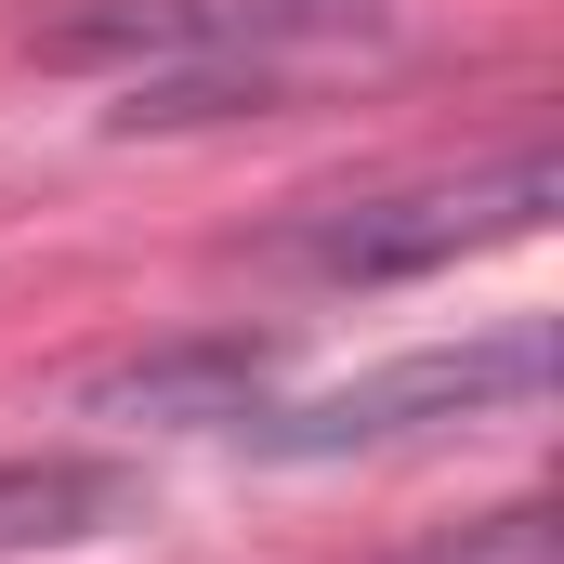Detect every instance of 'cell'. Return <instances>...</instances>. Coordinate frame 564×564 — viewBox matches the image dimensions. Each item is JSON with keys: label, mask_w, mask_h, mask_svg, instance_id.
<instances>
[{"label": "cell", "mask_w": 564, "mask_h": 564, "mask_svg": "<svg viewBox=\"0 0 564 564\" xmlns=\"http://www.w3.org/2000/svg\"><path fill=\"white\" fill-rule=\"evenodd\" d=\"M263 381H276V341H250V328H210V341H171V355H144L119 381H93V408L106 421H250L263 408Z\"/></svg>", "instance_id": "4"}, {"label": "cell", "mask_w": 564, "mask_h": 564, "mask_svg": "<svg viewBox=\"0 0 564 564\" xmlns=\"http://www.w3.org/2000/svg\"><path fill=\"white\" fill-rule=\"evenodd\" d=\"M132 512H144V486L119 459H0V552H79Z\"/></svg>", "instance_id": "5"}, {"label": "cell", "mask_w": 564, "mask_h": 564, "mask_svg": "<svg viewBox=\"0 0 564 564\" xmlns=\"http://www.w3.org/2000/svg\"><path fill=\"white\" fill-rule=\"evenodd\" d=\"M539 394H552V328L512 315V328L394 355V368H368V381H328V394H302V408H250L237 446H250V459H368V446H421V433H459V421H525Z\"/></svg>", "instance_id": "1"}, {"label": "cell", "mask_w": 564, "mask_h": 564, "mask_svg": "<svg viewBox=\"0 0 564 564\" xmlns=\"http://www.w3.org/2000/svg\"><path fill=\"white\" fill-rule=\"evenodd\" d=\"M564 210V158L552 144H512L459 184H394V197H341V210H302L276 250L328 289H381V276H433L459 250H499V237H539Z\"/></svg>", "instance_id": "2"}, {"label": "cell", "mask_w": 564, "mask_h": 564, "mask_svg": "<svg viewBox=\"0 0 564 564\" xmlns=\"http://www.w3.org/2000/svg\"><path fill=\"white\" fill-rule=\"evenodd\" d=\"M355 13L368 0H79L40 53L53 66H210V53H289Z\"/></svg>", "instance_id": "3"}]
</instances>
